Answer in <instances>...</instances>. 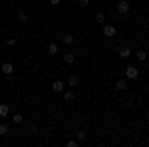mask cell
I'll return each mask as SVG.
<instances>
[{
    "label": "cell",
    "instance_id": "obj_3",
    "mask_svg": "<svg viewBox=\"0 0 149 147\" xmlns=\"http://www.w3.org/2000/svg\"><path fill=\"white\" fill-rule=\"evenodd\" d=\"M2 74H4V76H12V72H14V66H12L10 62H6V64H2Z\"/></svg>",
    "mask_w": 149,
    "mask_h": 147
},
{
    "label": "cell",
    "instance_id": "obj_13",
    "mask_svg": "<svg viewBox=\"0 0 149 147\" xmlns=\"http://www.w3.org/2000/svg\"><path fill=\"white\" fill-rule=\"evenodd\" d=\"M12 121H14V123H22L24 115H22V113H14V115H12Z\"/></svg>",
    "mask_w": 149,
    "mask_h": 147
},
{
    "label": "cell",
    "instance_id": "obj_9",
    "mask_svg": "<svg viewBox=\"0 0 149 147\" xmlns=\"http://www.w3.org/2000/svg\"><path fill=\"white\" fill-rule=\"evenodd\" d=\"M64 62H66V64H74V62H76V56H74L72 52H68V54H64Z\"/></svg>",
    "mask_w": 149,
    "mask_h": 147
},
{
    "label": "cell",
    "instance_id": "obj_6",
    "mask_svg": "<svg viewBox=\"0 0 149 147\" xmlns=\"http://www.w3.org/2000/svg\"><path fill=\"white\" fill-rule=\"evenodd\" d=\"M78 84H80V78H78L76 74H72V76L68 78V86H72V88H76Z\"/></svg>",
    "mask_w": 149,
    "mask_h": 147
},
{
    "label": "cell",
    "instance_id": "obj_20",
    "mask_svg": "<svg viewBox=\"0 0 149 147\" xmlns=\"http://www.w3.org/2000/svg\"><path fill=\"white\" fill-rule=\"evenodd\" d=\"M80 6L81 8H88L90 6V0H80Z\"/></svg>",
    "mask_w": 149,
    "mask_h": 147
},
{
    "label": "cell",
    "instance_id": "obj_12",
    "mask_svg": "<svg viewBox=\"0 0 149 147\" xmlns=\"http://www.w3.org/2000/svg\"><path fill=\"white\" fill-rule=\"evenodd\" d=\"M48 54H50V56H56L58 54V44H50L48 46Z\"/></svg>",
    "mask_w": 149,
    "mask_h": 147
},
{
    "label": "cell",
    "instance_id": "obj_18",
    "mask_svg": "<svg viewBox=\"0 0 149 147\" xmlns=\"http://www.w3.org/2000/svg\"><path fill=\"white\" fill-rule=\"evenodd\" d=\"M76 137H78L80 141H84V139H86V131H81V129H78V131H76Z\"/></svg>",
    "mask_w": 149,
    "mask_h": 147
},
{
    "label": "cell",
    "instance_id": "obj_10",
    "mask_svg": "<svg viewBox=\"0 0 149 147\" xmlns=\"http://www.w3.org/2000/svg\"><path fill=\"white\" fill-rule=\"evenodd\" d=\"M115 90H119V91L127 90V84H125V79H117V84H115Z\"/></svg>",
    "mask_w": 149,
    "mask_h": 147
},
{
    "label": "cell",
    "instance_id": "obj_15",
    "mask_svg": "<svg viewBox=\"0 0 149 147\" xmlns=\"http://www.w3.org/2000/svg\"><path fill=\"white\" fill-rule=\"evenodd\" d=\"M95 22H97V24H103V22H105V16H103V12H95Z\"/></svg>",
    "mask_w": 149,
    "mask_h": 147
},
{
    "label": "cell",
    "instance_id": "obj_16",
    "mask_svg": "<svg viewBox=\"0 0 149 147\" xmlns=\"http://www.w3.org/2000/svg\"><path fill=\"white\" fill-rule=\"evenodd\" d=\"M4 135H8V125L0 123V137H4Z\"/></svg>",
    "mask_w": 149,
    "mask_h": 147
},
{
    "label": "cell",
    "instance_id": "obj_21",
    "mask_svg": "<svg viewBox=\"0 0 149 147\" xmlns=\"http://www.w3.org/2000/svg\"><path fill=\"white\" fill-rule=\"evenodd\" d=\"M68 145H70V147H78V141H76V139H70Z\"/></svg>",
    "mask_w": 149,
    "mask_h": 147
},
{
    "label": "cell",
    "instance_id": "obj_5",
    "mask_svg": "<svg viewBox=\"0 0 149 147\" xmlns=\"http://www.w3.org/2000/svg\"><path fill=\"white\" fill-rule=\"evenodd\" d=\"M103 36H107V38L115 36V28L113 26H103Z\"/></svg>",
    "mask_w": 149,
    "mask_h": 147
},
{
    "label": "cell",
    "instance_id": "obj_8",
    "mask_svg": "<svg viewBox=\"0 0 149 147\" xmlns=\"http://www.w3.org/2000/svg\"><path fill=\"white\" fill-rule=\"evenodd\" d=\"M18 22H20V24H26V22H28V14H26L24 10L18 12Z\"/></svg>",
    "mask_w": 149,
    "mask_h": 147
},
{
    "label": "cell",
    "instance_id": "obj_1",
    "mask_svg": "<svg viewBox=\"0 0 149 147\" xmlns=\"http://www.w3.org/2000/svg\"><path fill=\"white\" fill-rule=\"evenodd\" d=\"M125 76H127V78H131V79H137L139 78V70L135 68V66H127V68H125Z\"/></svg>",
    "mask_w": 149,
    "mask_h": 147
},
{
    "label": "cell",
    "instance_id": "obj_23",
    "mask_svg": "<svg viewBox=\"0 0 149 147\" xmlns=\"http://www.w3.org/2000/svg\"><path fill=\"white\" fill-rule=\"evenodd\" d=\"M60 2H62V0H50V4H52V6H58Z\"/></svg>",
    "mask_w": 149,
    "mask_h": 147
},
{
    "label": "cell",
    "instance_id": "obj_22",
    "mask_svg": "<svg viewBox=\"0 0 149 147\" xmlns=\"http://www.w3.org/2000/svg\"><path fill=\"white\" fill-rule=\"evenodd\" d=\"M16 44V40H14V38H8V40H6V46H14Z\"/></svg>",
    "mask_w": 149,
    "mask_h": 147
},
{
    "label": "cell",
    "instance_id": "obj_4",
    "mask_svg": "<svg viewBox=\"0 0 149 147\" xmlns=\"http://www.w3.org/2000/svg\"><path fill=\"white\" fill-rule=\"evenodd\" d=\"M64 86H66L64 82H60V79H56V82L52 84V91H56V93H60V91L64 90Z\"/></svg>",
    "mask_w": 149,
    "mask_h": 147
},
{
    "label": "cell",
    "instance_id": "obj_2",
    "mask_svg": "<svg viewBox=\"0 0 149 147\" xmlns=\"http://www.w3.org/2000/svg\"><path fill=\"white\" fill-rule=\"evenodd\" d=\"M117 12H119L121 16H125L127 12H129V4H127L125 0H119V4H117Z\"/></svg>",
    "mask_w": 149,
    "mask_h": 147
},
{
    "label": "cell",
    "instance_id": "obj_7",
    "mask_svg": "<svg viewBox=\"0 0 149 147\" xmlns=\"http://www.w3.org/2000/svg\"><path fill=\"white\" fill-rule=\"evenodd\" d=\"M119 56L123 58V60H127V58L131 56V50H129L127 46H123V48H119Z\"/></svg>",
    "mask_w": 149,
    "mask_h": 147
},
{
    "label": "cell",
    "instance_id": "obj_19",
    "mask_svg": "<svg viewBox=\"0 0 149 147\" xmlns=\"http://www.w3.org/2000/svg\"><path fill=\"white\" fill-rule=\"evenodd\" d=\"M137 58L141 60V62H143V60L147 58V52H145V50H139V52H137Z\"/></svg>",
    "mask_w": 149,
    "mask_h": 147
},
{
    "label": "cell",
    "instance_id": "obj_17",
    "mask_svg": "<svg viewBox=\"0 0 149 147\" xmlns=\"http://www.w3.org/2000/svg\"><path fill=\"white\" fill-rule=\"evenodd\" d=\"M64 44L72 46V44H74V36H72V34H66V36H64Z\"/></svg>",
    "mask_w": 149,
    "mask_h": 147
},
{
    "label": "cell",
    "instance_id": "obj_11",
    "mask_svg": "<svg viewBox=\"0 0 149 147\" xmlns=\"http://www.w3.org/2000/svg\"><path fill=\"white\" fill-rule=\"evenodd\" d=\"M8 113H10V107H8L6 103H2V105H0V117H6Z\"/></svg>",
    "mask_w": 149,
    "mask_h": 147
},
{
    "label": "cell",
    "instance_id": "obj_14",
    "mask_svg": "<svg viewBox=\"0 0 149 147\" xmlns=\"http://www.w3.org/2000/svg\"><path fill=\"white\" fill-rule=\"evenodd\" d=\"M64 100H66V102H74V100H76V93H74L72 90H70V91H66V95H64Z\"/></svg>",
    "mask_w": 149,
    "mask_h": 147
}]
</instances>
